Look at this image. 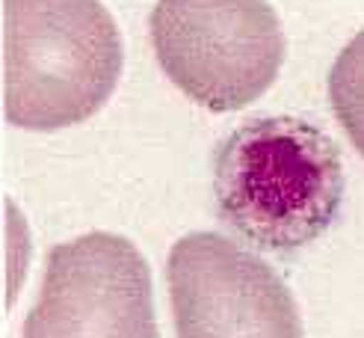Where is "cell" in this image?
<instances>
[{
    "instance_id": "6da1fadb",
    "label": "cell",
    "mask_w": 364,
    "mask_h": 338,
    "mask_svg": "<svg viewBox=\"0 0 364 338\" xmlns=\"http://www.w3.org/2000/svg\"><path fill=\"white\" fill-rule=\"evenodd\" d=\"M213 196L223 223L255 249L296 253L341 211V149L296 116H252L216 152Z\"/></svg>"
},
{
    "instance_id": "7a4b0ae2",
    "label": "cell",
    "mask_w": 364,
    "mask_h": 338,
    "mask_svg": "<svg viewBox=\"0 0 364 338\" xmlns=\"http://www.w3.org/2000/svg\"><path fill=\"white\" fill-rule=\"evenodd\" d=\"M6 119L57 131L92 119L122 75V36L101 0H4Z\"/></svg>"
},
{
    "instance_id": "3957f363",
    "label": "cell",
    "mask_w": 364,
    "mask_h": 338,
    "mask_svg": "<svg viewBox=\"0 0 364 338\" xmlns=\"http://www.w3.org/2000/svg\"><path fill=\"white\" fill-rule=\"evenodd\" d=\"M151 45L166 78L210 113L258 101L287 51L267 0H157Z\"/></svg>"
},
{
    "instance_id": "277c9868",
    "label": "cell",
    "mask_w": 364,
    "mask_h": 338,
    "mask_svg": "<svg viewBox=\"0 0 364 338\" xmlns=\"http://www.w3.org/2000/svg\"><path fill=\"white\" fill-rule=\"evenodd\" d=\"M24 338H160L149 261L110 231L53 246Z\"/></svg>"
},
{
    "instance_id": "5b68a950",
    "label": "cell",
    "mask_w": 364,
    "mask_h": 338,
    "mask_svg": "<svg viewBox=\"0 0 364 338\" xmlns=\"http://www.w3.org/2000/svg\"><path fill=\"white\" fill-rule=\"evenodd\" d=\"M166 279L178 338H305L282 276L213 231H193L172 246Z\"/></svg>"
},
{
    "instance_id": "8992f818",
    "label": "cell",
    "mask_w": 364,
    "mask_h": 338,
    "mask_svg": "<svg viewBox=\"0 0 364 338\" xmlns=\"http://www.w3.org/2000/svg\"><path fill=\"white\" fill-rule=\"evenodd\" d=\"M329 101L343 134L364 157V30L338 53L329 71Z\"/></svg>"
}]
</instances>
